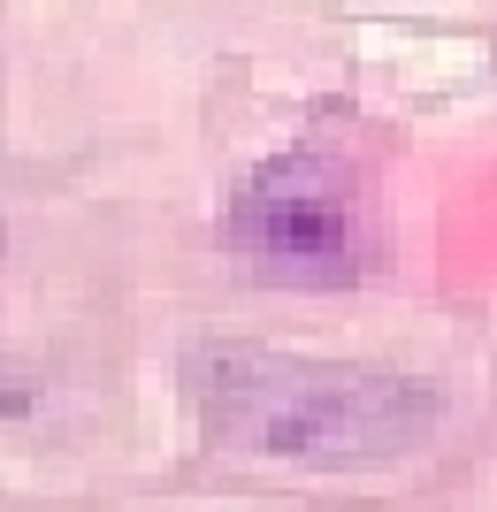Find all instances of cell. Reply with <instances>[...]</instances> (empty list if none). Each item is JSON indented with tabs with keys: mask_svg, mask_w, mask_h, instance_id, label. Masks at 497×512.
I'll return each instance as SVG.
<instances>
[{
	"mask_svg": "<svg viewBox=\"0 0 497 512\" xmlns=\"http://www.w3.org/2000/svg\"><path fill=\"white\" fill-rule=\"evenodd\" d=\"M230 253L260 283H291V291H352L368 283L383 253V214H375L368 169L337 146H283L268 153L222 214Z\"/></svg>",
	"mask_w": 497,
	"mask_h": 512,
	"instance_id": "7a4b0ae2",
	"label": "cell"
},
{
	"mask_svg": "<svg viewBox=\"0 0 497 512\" xmlns=\"http://www.w3.org/2000/svg\"><path fill=\"white\" fill-rule=\"evenodd\" d=\"M199 413L230 451L283 467H390L436 436V390L383 367L222 344L199 360Z\"/></svg>",
	"mask_w": 497,
	"mask_h": 512,
	"instance_id": "6da1fadb",
	"label": "cell"
}]
</instances>
